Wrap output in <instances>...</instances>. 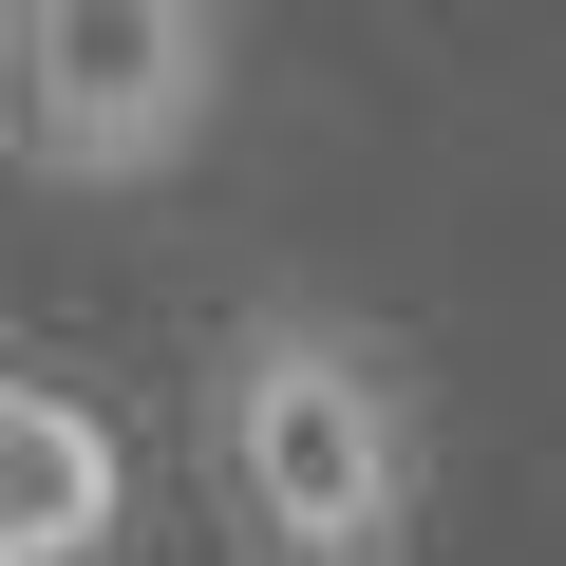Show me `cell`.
<instances>
[{
	"label": "cell",
	"mask_w": 566,
	"mask_h": 566,
	"mask_svg": "<svg viewBox=\"0 0 566 566\" xmlns=\"http://www.w3.org/2000/svg\"><path fill=\"white\" fill-rule=\"evenodd\" d=\"M208 491H227L245 566H416V510H434L416 359L303 283L245 303L208 340Z\"/></svg>",
	"instance_id": "1"
},
{
	"label": "cell",
	"mask_w": 566,
	"mask_h": 566,
	"mask_svg": "<svg viewBox=\"0 0 566 566\" xmlns=\"http://www.w3.org/2000/svg\"><path fill=\"white\" fill-rule=\"evenodd\" d=\"M227 114V0H0V151L39 189H170Z\"/></svg>",
	"instance_id": "2"
},
{
	"label": "cell",
	"mask_w": 566,
	"mask_h": 566,
	"mask_svg": "<svg viewBox=\"0 0 566 566\" xmlns=\"http://www.w3.org/2000/svg\"><path fill=\"white\" fill-rule=\"evenodd\" d=\"M114 528H133V453H114V416L0 359V566H114Z\"/></svg>",
	"instance_id": "3"
}]
</instances>
